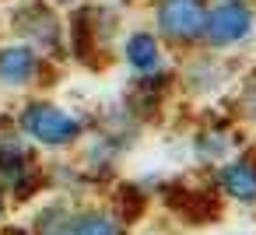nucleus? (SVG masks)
I'll return each mask as SVG.
<instances>
[{
	"mask_svg": "<svg viewBox=\"0 0 256 235\" xmlns=\"http://www.w3.org/2000/svg\"><path fill=\"white\" fill-rule=\"evenodd\" d=\"M120 60L126 64V70H130L134 78L154 74V70L168 67V60H165V42L158 39V32H154L151 25H137V28H130V32L123 36V42H120Z\"/></svg>",
	"mask_w": 256,
	"mask_h": 235,
	"instance_id": "obj_9",
	"label": "nucleus"
},
{
	"mask_svg": "<svg viewBox=\"0 0 256 235\" xmlns=\"http://www.w3.org/2000/svg\"><path fill=\"white\" fill-rule=\"evenodd\" d=\"M4 214H8V193L0 190V221H4Z\"/></svg>",
	"mask_w": 256,
	"mask_h": 235,
	"instance_id": "obj_14",
	"label": "nucleus"
},
{
	"mask_svg": "<svg viewBox=\"0 0 256 235\" xmlns=\"http://www.w3.org/2000/svg\"><path fill=\"white\" fill-rule=\"evenodd\" d=\"M70 235H126V221L109 207H81L70 214Z\"/></svg>",
	"mask_w": 256,
	"mask_h": 235,
	"instance_id": "obj_10",
	"label": "nucleus"
},
{
	"mask_svg": "<svg viewBox=\"0 0 256 235\" xmlns=\"http://www.w3.org/2000/svg\"><path fill=\"white\" fill-rule=\"evenodd\" d=\"M207 0H151V28L176 53L200 50Z\"/></svg>",
	"mask_w": 256,
	"mask_h": 235,
	"instance_id": "obj_4",
	"label": "nucleus"
},
{
	"mask_svg": "<svg viewBox=\"0 0 256 235\" xmlns=\"http://www.w3.org/2000/svg\"><path fill=\"white\" fill-rule=\"evenodd\" d=\"M60 78V64L42 56L36 46L11 39L0 42V88L4 92H25V88H50Z\"/></svg>",
	"mask_w": 256,
	"mask_h": 235,
	"instance_id": "obj_5",
	"label": "nucleus"
},
{
	"mask_svg": "<svg viewBox=\"0 0 256 235\" xmlns=\"http://www.w3.org/2000/svg\"><path fill=\"white\" fill-rule=\"evenodd\" d=\"M39 158H36V144L25 140L18 130L0 137V190L14 193V196H28L36 176H39Z\"/></svg>",
	"mask_w": 256,
	"mask_h": 235,
	"instance_id": "obj_6",
	"label": "nucleus"
},
{
	"mask_svg": "<svg viewBox=\"0 0 256 235\" xmlns=\"http://www.w3.org/2000/svg\"><path fill=\"white\" fill-rule=\"evenodd\" d=\"M8 22H11V36L14 39L36 46L53 64H67L70 60L67 18L60 14V8L50 4V0H22L18 8H11Z\"/></svg>",
	"mask_w": 256,
	"mask_h": 235,
	"instance_id": "obj_2",
	"label": "nucleus"
},
{
	"mask_svg": "<svg viewBox=\"0 0 256 235\" xmlns=\"http://www.w3.org/2000/svg\"><path fill=\"white\" fill-rule=\"evenodd\" d=\"M14 126L25 140H32L36 148H46V151H67V148H78L84 140V126L88 120L81 112H74L70 106L64 102H53L46 95H32L18 106L14 112Z\"/></svg>",
	"mask_w": 256,
	"mask_h": 235,
	"instance_id": "obj_1",
	"label": "nucleus"
},
{
	"mask_svg": "<svg viewBox=\"0 0 256 235\" xmlns=\"http://www.w3.org/2000/svg\"><path fill=\"white\" fill-rule=\"evenodd\" d=\"M53 8H78V4H84V0H50Z\"/></svg>",
	"mask_w": 256,
	"mask_h": 235,
	"instance_id": "obj_13",
	"label": "nucleus"
},
{
	"mask_svg": "<svg viewBox=\"0 0 256 235\" xmlns=\"http://www.w3.org/2000/svg\"><path fill=\"white\" fill-rule=\"evenodd\" d=\"M256 39V0H207L200 50L235 53Z\"/></svg>",
	"mask_w": 256,
	"mask_h": 235,
	"instance_id": "obj_3",
	"label": "nucleus"
},
{
	"mask_svg": "<svg viewBox=\"0 0 256 235\" xmlns=\"http://www.w3.org/2000/svg\"><path fill=\"white\" fill-rule=\"evenodd\" d=\"M176 81L196 98L204 95H214L221 92L228 81H232V64L224 53H210V50H193V53H182V67L176 70Z\"/></svg>",
	"mask_w": 256,
	"mask_h": 235,
	"instance_id": "obj_7",
	"label": "nucleus"
},
{
	"mask_svg": "<svg viewBox=\"0 0 256 235\" xmlns=\"http://www.w3.org/2000/svg\"><path fill=\"white\" fill-rule=\"evenodd\" d=\"M214 186L224 200L238 207H256V148L235 158H224L214 168Z\"/></svg>",
	"mask_w": 256,
	"mask_h": 235,
	"instance_id": "obj_8",
	"label": "nucleus"
},
{
	"mask_svg": "<svg viewBox=\"0 0 256 235\" xmlns=\"http://www.w3.org/2000/svg\"><path fill=\"white\" fill-rule=\"evenodd\" d=\"M70 214H74V207L53 200L50 207H42V210L36 214L32 232H36V235H70Z\"/></svg>",
	"mask_w": 256,
	"mask_h": 235,
	"instance_id": "obj_11",
	"label": "nucleus"
},
{
	"mask_svg": "<svg viewBox=\"0 0 256 235\" xmlns=\"http://www.w3.org/2000/svg\"><path fill=\"white\" fill-rule=\"evenodd\" d=\"M235 106H238L235 112H238L242 120L256 123V74L242 81V88H238V98H235Z\"/></svg>",
	"mask_w": 256,
	"mask_h": 235,
	"instance_id": "obj_12",
	"label": "nucleus"
}]
</instances>
